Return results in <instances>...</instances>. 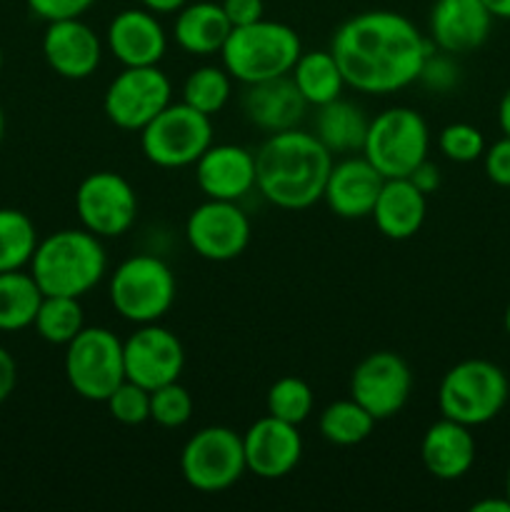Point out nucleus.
I'll use <instances>...</instances> for the list:
<instances>
[{
	"label": "nucleus",
	"mask_w": 510,
	"mask_h": 512,
	"mask_svg": "<svg viewBox=\"0 0 510 512\" xmlns=\"http://www.w3.org/2000/svg\"><path fill=\"white\" fill-rule=\"evenodd\" d=\"M433 50V40L395 10L353 15L330 40L345 85L368 95H390L418 83L420 68Z\"/></svg>",
	"instance_id": "1"
},
{
	"label": "nucleus",
	"mask_w": 510,
	"mask_h": 512,
	"mask_svg": "<svg viewBox=\"0 0 510 512\" xmlns=\"http://www.w3.org/2000/svg\"><path fill=\"white\" fill-rule=\"evenodd\" d=\"M330 168L333 153L315 133L280 130L255 153V188L275 208L305 210L323 200Z\"/></svg>",
	"instance_id": "2"
},
{
	"label": "nucleus",
	"mask_w": 510,
	"mask_h": 512,
	"mask_svg": "<svg viewBox=\"0 0 510 512\" xmlns=\"http://www.w3.org/2000/svg\"><path fill=\"white\" fill-rule=\"evenodd\" d=\"M105 270L108 255L103 243L85 228H65L38 240L30 258V275L43 295L83 298L103 280Z\"/></svg>",
	"instance_id": "3"
},
{
	"label": "nucleus",
	"mask_w": 510,
	"mask_h": 512,
	"mask_svg": "<svg viewBox=\"0 0 510 512\" xmlns=\"http://www.w3.org/2000/svg\"><path fill=\"white\" fill-rule=\"evenodd\" d=\"M300 53H303L300 35L290 25L260 18L230 30L220 58L230 78L243 85H253L290 75Z\"/></svg>",
	"instance_id": "4"
},
{
	"label": "nucleus",
	"mask_w": 510,
	"mask_h": 512,
	"mask_svg": "<svg viewBox=\"0 0 510 512\" xmlns=\"http://www.w3.org/2000/svg\"><path fill=\"white\" fill-rule=\"evenodd\" d=\"M508 395L510 383L503 368L490 360L470 358L455 363L443 375L438 388V408L443 418L478 428L503 413Z\"/></svg>",
	"instance_id": "5"
},
{
	"label": "nucleus",
	"mask_w": 510,
	"mask_h": 512,
	"mask_svg": "<svg viewBox=\"0 0 510 512\" xmlns=\"http://www.w3.org/2000/svg\"><path fill=\"white\" fill-rule=\"evenodd\" d=\"M430 130L423 115L413 108H388L368 123L360 153L375 165L383 178H408L428 160Z\"/></svg>",
	"instance_id": "6"
},
{
	"label": "nucleus",
	"mask_w": 510,
	"mask_h": 512,
	"mask_svg": "<svg viewBox=\"0 0 510 512\" xmlns=\"http://www.w3.org/2000/svg\"><path fill=\"white\" fill-rule=\"evenodd\" d=\"M175 275L155 255H133L115 268L110 278V303L115 313L135 325L158 323L173 308Z\"/></svg>",
	"instance_id": "7"
},
{
	"label": "nucleus",
	"mask_w": 510,
	"mask_h": 512,
	"mask_svg": "<svg viewBox=\"0 0 510 512\" xmlns=\"http://www.w3.org/2000/svg\"><path fill=\"white\" fill-rule=\"evenodd\" d=\"M63 368L75 395L105 403L125 380L123 340L108 328H83L65 345Z\"/></svg>",
	"instance_id": "8"
},
{
	"label": "nucleus",
	"mask_w": 510,
	"mask_h": 512,
	"mask_svg": "<svg viewBox=\"0 0 510 512\" xmlns=\"http://www.w3.org/2000/svg\"><path fill=\"white\" fill-rule=\"evenodd\" d=\"M213 145L210 115L188 103H170L140 130V150L148 163L175 170L195 165V160Z\"/></svg>",
	"instance_id": "9"
},
{
	"label": "nucleus",
	"mask_w": 510,
	"mask_h": 512,
	"mask_svg": "<svg viewBox=\"0 0 510 512\" xmlns=\"http://www.w3.org/2000/svg\"><path fill=\"white\" fill-rule=\"evenodd\" d=\"M245 470L243 435L225 425L200 428L180 453V473L198 493H223L243 478Z\"/></svg>",
	"instance_id": "10"
},
{
	"label": "nucleus",
	"mask_w": 510,
	"mask_h": 512,
	"mask_svg": "<svg viewBox=\"0 0 510 512\" xmlns=\"http://www.w3.org/2000/svg\"><path fill=\"white\" fill-rule=\"evenodd\" d=\"M173 85L158 65L123 68L103 95V113L115 128L140 133L160 110L173 103Z\"/></svg>",
	"instance_id": "11"
},
{
	"label": "nucleus",
	"mask_w": 510,
	"mask_h": 512,
	"mask_svg": "<svg viewBox=\"0 0 510 512\" xmlns=\"http://www.w3.org/2000/svg\"><path fill=\"white\" fill-rule=\"evenodd\" d=\"M75 213L83 228L100 240L120 238L138 218V195L120 173L98 170L80 180L75 190Z\"/></svg>",
	"instance_id": "12"
},
{
	"label": "nucleus",
	"mask_w": 510,
	"mask_h": 512,
	"mask_svg": "<svg viewBox=\"0 0 510 512\" xmlns=\"http://www.w3.org/2000/svg\"><path fill=\"white\" fill-rule=\"evenodd\" d=\"M250 218L238 203L205 200L185 220V240L195 255L210 263H230L250 245Z\"/></svg>",
	"instance_id": "13"
},
{
	"label": "nucleus",
	"mask_w": 510,
	"mask_h": 512,
	"mask_svg": "<svg viewBox=\"0 0 510 512\" xmlns=\"http://www.w3.org/2000/svg\"><path fill=\"white\" fill-rule=\"evenodd\" d=\"M413 390L410 365L393 350L370 353L350 375V398L363 405L375 420L395 418Z\"/></svg>",
	"instance_id": "14"
},
{
	"label": "nucleus",
	"mask_w": 510,
	"mask_h": 512,
	"mask_svg": "<svg viewBox=\"0 0 510 512\" xmlns=\"http://www.w3.org/2000/svg\"><path fill=\"white\" fill-rule=\"evenodd\" d=\"M123 358L125 380L138 383L145 390L175 383L185 368L183 343L158 323L138 325V330L123 343Z\"/></svg>",
	"instance_id": "15"
},
{
	"label": "nucleus",
	"mask_w": 510,
	"mask_h": 512,
	"mask_svg": "<svg viewBox=\"0 0 510 512\" xmlns=\"http://www.w3.org/2000/svg\"><path fill=\"white\" fill-rule=\"evenodd\" d=\"M245 465L263 480H280L298 468L303 458V438L298 425L265 415L243 435Z\"/></svg>",
	"instance_id": "16"
},
{
	"label": "nucleus",
	"mask_w": 510,
	"mask_h": 512,
	"mask_svg": "<svg viewBox=\"0 0 510 512\" xmlns=\"http://www.w3.org/2000/svg\"><path fill=\"white\" fill-rule=\"evenodd\" d=\"M43 58L65 80H85L100 68L103 40L80 18L48 23L43 35Z\"/></svg>",
	"instance_id": "17"
},
{
	"label": "nucleus",
	"mask_w": 510,
	"mask_h": 512,
	"mask_svg": "<svg viewBox=\"0 0 510 512\" xmlns=\"http://www.w3.org/2000/svg\"><path fill=\"white\" fill-rule=\"evenodd\" d=\"M195 183L205 198L238 203L255 188V153L235 143L210 145L195 160Z\"/></svg>",
	"instance_id": "18"
},
{
	"label": "nucleus",
	"mask_w": 510,
	"mask_h": 512,
	"mask_svg": "<svg viewBox=\"0 0 510 512\" xmlns=\"http://www.w3.org/2000/svg\"><path fill=\"white\" fill-rule=\"evenodd\" d=\"M105 45L123 68L158 65L168 50V35L155 13L145 8H125L110 20Z\"/></svg>",
	"instance_id": "19"
},
{
	"label": "nucleus",
	"mask_w": 510,
	"mask_h": 512,
	"mask_svg": "<svg viewBox=\"0 0 510 512\" xmlns=\"http://www.w3.org/2000/svg\"><path fill=\"white\" fill-rule=\"evenodd\" d=\"M493 20L483 0H435L430 8V40L443 53H470L488 40Z\"/></svg>",
	"instance_id": "20"
},
{
	"label": "nucleus",
	"mask_w": 510,
	"mask_h": 512,
	"mask_svg": "<svg viewBox=\"0 0 510 512\" xmlns=\"http://www.w3.org/2000/svg\"><path fill=\"white\" fill-rule=\"evenodd\" d=\"M385 178L375 170L365 155L360 158H345L333 163L328 180H325L323 200L338 218L360 220L368 218L375 208L380 188Z\"/></svg>",
	"instance_id": "21"
},
{
	"label": "nucleus",
	"mask_w": 510,
	"mask_h": 512,
	"mask_svg": "<svg viewBox=\"0 0 510 512\" xmlns=\"http://www.w3.org/2000/svg\"><path fill=\"white\" fill-rule=\"evenodd\" d=\"M240 108L255 128L280 133V130L295 128L303 120L308 103L295 88L293 78L283 75V78L245 85Z\"/></svg>",
	"instance_id": "22"
},
{
	"label": "nucleus",
	"mask_w": 510,
	"mask_h": 512,
	"mask_svg": "<svg viewBox=\"0 0 510 512\" xmlns=\"http://www.w3.org/2000/svg\"><path fill=\"white\" fill-rule=\"evenodd\" d=\"M420 458L433 478L460 480L470 473L475 463V438L468 425L440 418L425 430L420 443Z\"/></svg>",
	"instance_id": "23"
},
{
	"label": "nucleus",
	"mask_w": 510,
	"mask_h": 512,
	"mask_svg": "<svg viewBox=\"0 0 510 512\" xmlns=\"http://www.w3.org/2000/svg\"><path fill=\"white\" fill-rule=\"evenodd\" d=\"M428 213V195L410 178H385L370 218L375 228L390 240H408L423 228Z\"/></svg>",
	"instance_id": "24"
},
{
	"label": "nucleus",
	"mask_w": 510,
	"mask_h": 512,
	"mask_svg": "<svg viewBox=\"0 0 510 512\" xmlns=\"http://www.w3.org/2000/svg\"><path fill=\"white\" fill-rule=\"evenodd\" d=\"M230 30H233V25H230L228 15H225L223 5L210 3V0L183 5L173 25L175 43L185 53L203 55V58L223 50Z\"/></svg>",
	"instance_id": "25"
},
{
	"label": "nucleus",
	"mask_w": 510,
	"mask_h": 512,
	"mask_svg": "<svg viewBox=\"0 0 510 512\" xmlns=\"http://www.w3.org/2000/svg\"><path fill=\"white\" fill-rule=\"evenodd\" d=\"M368 123L363 110L350 100H330L320 105L315 115V138L330 150V153H355L363 150Z\"/></svg>",
	"instance_id": "26"
},
{
	"label": "nucleus",
	"mask_w": 510,
	"mask_h": 512,
	"mask_svg": "<svg viewBox=\"0 0 510 512\" xmlns=\"http://www.w3.org/2000/svg\"><path fill=\"white\" fill-rule=\"evenodd\" d=\"M290 78H293L295 88L300 90L305 103L315 105V108L330 103V100H338L345 88L343 70H340L338 60L330 50L300 53L298 63L290 70Z\"/></svg>",
	"instance_id": "27"
},
{
	"label": "nucleus",
	"mask_w": 510,
	"mask_h": 512,
	"mask_svg": "<svg viewBox=\"0 0 510 512\" xmlns=\"http://www.w3.org/2000/svg\"><path fill=\"white\" fill-rule=\"evenodd\" d=\"M43 290L23 270L0 273V333H18L33 325Z\"/></svg>",
	"instance_id": "28"
},
{
	"label": "nucleus",
	"mask_w": 510,
	"mask_h": 512,
	"mask_svg": "<svg viewBox=\"0 0 510 512\" xmlns=\"http://www.w3.org/2000/svg\"><path fill=\"white\" fill-rule=\"evenodd\" d=\"M375 423H378V420H375L363 405L355 403L353 398H348L335 400V403H330L328 408L320 413L318 430L328 443L350 448V445H360L363 440H368Z\"/></svg>",
	"instance_id": "29"
},
{
	"label": "nucleus",
	"mask_w": 510,
	"mask_h": 512,
	"mask_svg": "<svg viewBox=\"0 0 510 512\" xmlns=\"http://www.w3.org/2000/svg\"><path fill=\"white\" fill-rule=\"evenodd\" d=\"M33 328L45 343L68 345L85 328V315L80 298L70 295H43Z\"/></svg>",
	"instance_id": "30"
},
{
	"label": "nucleus",
	"mask_w": 510,
	"mask_h": 512,
	"mask_svg": "<svg viewBox=\"0 0 510 512\" xmlns=\"http://www.w3.org/2000/svg\"><path fill=\"white\" fill-rule=\"evenodd\" d=\"M38 248L33 220L15 208H0V273L23 270Z\"/></svg>",
	"instance_id": "31"
},
{
	"label": "nucleus",
	"mask_w": 510,
	"mask_h": 512,
	"mask_svg": "<svg viewBox=\"0 0 510 512\" xmlns=\"http://www.w3.org/2000/svg\"><path fill=\"white\" fill-rule=\"evenodd\" d=\"M230 95H233V78L223 65H200L183 83V103L210 118L228 105Z\"/></svg>",
	"instance_id": "32"
},
{
	"label": "nucleus",
	"mask_w": 510,
	"mask_h": 512,
	"mask_svg": "<svg viewBox=\"0 0 510 512\" xmlns=\"http://www.w3.org/2000/svg\"><path fill=\"white\" fill-rule=\"evenodd\" d=\"M265 405H268V415H273V418L300 425L313 413L315 395L305 380L295 378V375H285V378L275 380L270 385Z\"/></svg>",
	"instance_id": "33"
},
{
	"label": "nucleus",
	"mask_w": 510,
	"mask_h": 512,
	"mask_svg": "<svg viewBox=\"0 0 510 512\" xmlns=\"http://www.w3.org/2000/svg\"><path fill=\"white\" fill-rule=\"evenodd\" d=\"M193 395L178 380L150 390V420L160 428H183L193 418Z\"/></svg>",
	"instance_id": "34"
},
{
	"label": "nucleus",
	"mask_w": 510,
	"mask_h": 512,
	"mask_svg": "<svg viewBox=\"0 0 510 512\" xmlns=\"http://www.w3.org/2000/svg\"><path fill=\"white\" fill-rule=\"evenodd\" d=\"M438 148L453 163H475L485 153V138L475 125L450 123L440 130Z\"/></svg>",
	"instance_id": "35"
},
{
	"label": "nucleus",
	"mask_w": 510,
	"mask_h": 512,
	"mask_svg": "<svg viewBox=\"0 0 510 512\" xmlns=\"http://www.w3.org/2000/svg\"><path fill=\"white\" fill-rule=\"evenodd\" d=\"M110 418L120 425H143L150 420V390L140 388L138 383L123 380L118 388L105 400Z\"/></svg>",
	"instance_id": "36"
},
{
	"label": "nucleus",
	"mask_w": 510,
	"mask_h": 512,
	"mask_svg": "<svg viewBox=\"0 0 510 512\" xmlns=\"http://www.w3.org/2000/svg\"><path fill=\"white\" fill-rule=\"evenodd\" d=\"M418 80L425 85V88L433 90V93H450L460 80L458 65L453 63L450 53H443V50L435 53L433 50V53L425 58Z\"/></svg>",
	"instance_id": "37"
},
{
	"label": "nucleus",
	"mask_w": 510,
	"mask_h": 512,
	"mask_svg": "<svg viewBox=\"0 0 510 512\" xmlns=\"http://www.w3.org/2000/svg\"><path fill=\"white\" fill-rule=\"evenodd\" d=\"M25 3H28L30 13L38 15L45 23H53V20L80 18L98 0H25Z\"/></svg>",
	"instance_id": "38"
},
{
	"label": "nucleus",
	"mask_w": 510,
	"mask_h": 512,
	"mask_svg": "<svg viewBox=\"0 0 510 512\" xmlns=\"http://www.w3.org/2000/svg\"><path fill=\"white\" fill-rule=\"evenodd\" d=\"M483 165L490 183L500 185V188H510V138L508 135H503V138L495 140L493 145L485 148Z\"/></svg>",
	"instance_id": "39"
},
{
	"label": "nucleus",
	"mask_w": 510,
	"mask_h": 512,
	"mask_svg": "<svg viewBox=\"0 0 510 512\" xmlns=\"http://www.w3.org/2000/svg\"><path fill=\"white\" fill-rule=\"evenodd\" d=\"M220 5H223L225 15H228V20L233 28L255 23V20L263 18V13H265L263 0H223Z\"/></svg>",
	"instance_id": "40"
},
{
	"label": "nucleus",
	"mask_w": 510,
	"mask_h": 512,
	"mask_svg": "<svg viewBox=\"0 0 510 512\" xmlns=\"http://www.w3.org/2000/svg\"><path fill=\"white\" fill-rule=\"evenodd\" d=\"M15 383H18V365L8 350L0 348V405L13 395Z\"/></svg>",
	"instance_id": "41"
},
{
	"label": "nucleus",
	"mask_w": 510,
	"mask_h": 512,
	"mask_svg": "<svg viewBox=\"0 0 510 512\" xmlns=\"http://www.w3.org/2000/svg\"><path fill=\"white\" fill-rule=\"evenodd\" d=\"M408 178L413 180L415 188L423 190L425 195L435 193V190L440 188V170H438V165H433L430 160H423V163H420L418 168L408 175Z\"/></svg>",
	"instance_id": "42"
},
{
	"label": "nucleus",
	"mask_w": 510,
	"mask_h": 512,
	"mask_svg": "<svg viewBox=\"0 0 510 512\" xmlns=\"http://www.w3.org/2000/svg\"><path fill=\"white\" fill-rule=\"evenodd\" d=\"M145 10L155 15H168V13H178L183 5H188V0H140Z\"/></svg>",
	"instance_id": "43"
},
{
	"label": "nucleus",
	"mask_w": 510,
	"mask_h": 512,
	"mask_svg": "<svg viewBox=\"0 0 510 512\" xmlns=\"http://www.w3.org/2000/svg\"><path fill=\"white\" fill-rule=\"evenodd\" d=\"M470 512H510V500L508 495H503V498H483L470 505Z\"/></svg>",
	"instance_id": "44"
},
{
	"label": "nucleus",
	"mask_w": 510,
	"mask_h": 512,
	"mask_svg": "<svg viewBox=\"0 0 510 512\" xmlns=\"http://www.w3.org/2000/svg\"><path fill=\"white\" fill-rule=\"evenodd\" d=\"M498 125H500V130H503V135H508V138H510V88L505 90L503 98H500Z\"/></svg>",
	"instance_id": "45"
},
{
	"label": "nucleus",
	"mask_w": 510,
	"mask_h": 512,
	"mask_svg": "<svg viewBox=\"0 0 510 512\" xmlns=\"http://www.w3.org/2000/svg\"><path fill=\"white\" fill-rule=\"evenodd\" d=\"M483 5L493 18L510 20V0H483Z\"/></svg>",
	"instance_id": "46"
},
{
	"label": "nucleus",
	"mask_w": 510,
	"mask_h": 512,
	"mask_svg": "<svg viewBox=\"0 0 510 512\" xmlns=\"http://www.w3.org/2000/svg\"><path fill=\"white\" fill-rule=\"evenodd\" d=\"M503 325H505V333L510 335V305L505 308V315H503Z\"/></svg>",
	"instance_id": "47"
},
{
	"label": "nucleus",
	"mask_w": 510,
	"mask_h": 512,
	"mask_svg": "<svg viewBox=\"0 0 510 512\" xmlns=\"http://www.w3.org/2000/svg\"><path fill=\"white\" fill-rule=\"evenodd\" d=\"M3 138H5V113L3 108H0V143H3Z\"/></svg>",
	"instance_id": "48"
},
{
	"label": "nucleus",
	"mask_w": 510,
	"mask_h": 512,
	"mask_svg": "<svg viewBox=\"0 0 510 512\" xmlns=\"http://www.w3.org/2000/svg\"><path fill=\"white\" fill-rule=\"evenodd\" d=\"M505 495H508L510 500V468H508V475H505Z\"/></svg>",
	"instance_id": "49"
},
{
	"label": "nucleus",
	"mask_w": 510,
	"mask_h": 512,
	"mask_svg": "<svg viewBox=\"0 0 510 512\" xmlns=\"http://www.w3.org/2000/svg\"><path fill=\"white\" fill-rule=\"evenodd\" d=\"M0 70H3V48H0Z\"/></svg>",
	"instance_id": "50"
}]
</instances>
